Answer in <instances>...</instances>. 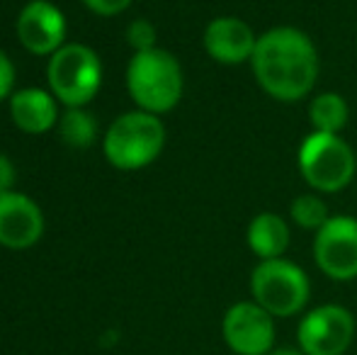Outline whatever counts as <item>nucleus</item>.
<instances>
[{
    "mask_svg": "<svg viewBox=\"0 0 357 355\" xmlns=\"http://www.w3.org/2000/svg\"><path fill=\"white\" fill-rule=\"evenodd\" d=\"M296 166L314 192L335 195L355 180L357 156L355 149L340 134L311 132L299 144Z\"/></svg>",
    "mask_w": 357,
    "mask_h": 355,
    "instance_id": "obj_4",
    "label": "nucleus"
},
{
    "mask_svg": "<svg viewBox=\"0 0 357 355\" xmlns=\"http://www.w3.org/2000/svg\"><path fill=\"white\" fill-rule=\"evenodd\" d=\"M155 42H158V29H155L153 22H149V20H134V22H129L127 44L134 49V54L155 49L158 47Z\"/></svg>",
    "mask_w": 357,
    "mask_h": 355,
    "instance_id": "obj_18",
    "label": "nucleus"
},
{
    "mask_svg": "<svg viewBox=\"0 0 357 355\" xmlns=\"http://www.w3.org/2000/svg\"><path fill=\"white\" fill-rule=\"evenodd\" d=\"M245 243L258 261L284 258L291 243V229L278 212H258L245 229Z\"/></svg>",
    "mask_w": 357,
    "mask_h": 355,
    "instance_id": "obj_14",
    "label": "nucleus"
},
{
    "mask_svg": "<svg viewBox=\"0 0 357 355\" xmlns=\"http://www.w3.org/2000/svg\"><path fill=\"white\" fill-rule=\"evenodd\" d=\"M44 236L42 207L24 192L0 195V246L27 251Z\"/></svg>",
    "mask_w": 357,
    "mask_h": 355,
    "instance_id": "obj_12",
    "label": "nucleus"
},
{
    "mask_svg": "<svg viewBox=\"0 0 357 355\" xmlns=\"http://www.w3.org/2000/svg\"><path fill=\"white\" fill-rule=\"evenodd\" d=\"M357 319L348 307L326 302L301 314L296 348L304 355H345L355 341Z\"/></svg>",
    "mask_w": 357,
    "mask_h": 355,
    "instance_id": "obj_7",
    "label": "nucleus"
},
{
    "mask_svg": "<svg viewBox=\"0 0 357 355\" xmlns=\"http://www.w3.org/2000/svg\"><path fill=\"white\" fill-rule=\"evenodd\" d=\"M229 355H236V353H229Z\"/></svg>",
    "mask_w": 357,
    "mask_h": 355,
    "instance_id": "obj_23",
    "label": "nucleus"
},
{
    "mask_svg": "<svg viewBox=\"0 0 357 355\" xmlns=\"http://www.w3.org/2000/svg\"><path fill=\"white\" fill-rule=\"evenodd\" d=\"M10 119L24 134H47L59 124V100L49 88H20L10 95Z\"/></svg>",
    "mask_w": 357,
    "mask_h": 355,
    "instance_id": "obj_13",
    "label": "nucleus"
},
{
    "mask_svg": "<svg viewBox=\"0 0 357 355\" xmlns=\"http://www.w3.org/2000/svg\"><path fill=\"white\" fill-rule=\"evenodd\" d=\"M56 127L61 142L71 149H90L98 139V122L85 107H66Z\"/></svg>",
    "mask_w": 357,
    "mask_h": 355,
    "instance_id": "obj_16",
    "label": "nucleus"
},
{
    "mask_svg": "<svg viewBox=\"0 0 357 355\" xmlns=\"http://www.w3.org/2000/svg\"><path fill=\"white\" fill-rule=\"evenodd\" d=\"M165 149V124L158 114L132 109L114 119L102 137V153L117 171H142Z\"/></svg>",
    "mask_w": 357,
    "mask_h": 355,
    "instance_id": "obj_3",
    "label": "nucleus"
},
{
    "mask_svg": "<svg viewBox=\"0 0 357 355\" xmlns=\"http://www.w3.org/2000/svg\"><path fill=\"white\" fill-rule=\"evenodd\" d=\"M314 263L333 282L357 280V219L348 214L331 217L314 234Z\"/></svg>",
    "mask_w": 357,
    "mask_h": 355,
    "instance_id": "obj_9",
    "label": "nucleus"
},
{
    "mask_svg": "<svg viewBox=\"0 0 357 355\" xmlns=\"http://www.w3.org/2000/svg\"><path fill=\"white\" fill-rule=\"evenodd\" d=\"M15 78H17V73H15L13 59L0 49V103L10 100V95L15 93Z\"/></svg>",
    "mask_w": 357,
    "mask_h": 355,
    "instance_id": "obj_19",
    "label": "nucleus"
},
{
    "mask_svg": "<svg viewBox=\"0 0 357 355\" xmlns=\"http://www.w3.org/2000/svg\"><path fill=\"white\" fill-rule=\"evenodd\" d=\"M134 0H83V5L90 10V13L100 15V17H112V15H119L132 5Z\"/></svg>",
    "mask_w": 357,
    "mask_h": 355,
    "instance_id": "obj_20",
    "label": "nucleus"
},
{
    "mask_svg": "<svg viewBox=\"0 0 357 355\" xmlns=\"http://www.w3.org/2000/svg\"><path fill=\"white\" fill-rule=\"evenodd\" d=\"M17 39L34 56H52L66 44V15L52 0H29L15 22Z\"/></svg>",
    "mask_w": 357,
    "mask_h": 355,
    "instance_id": "obj_10",
    "label": "nucleus"
},
{
    "mask_svg": "<svg viewBox=\"0 0 357 355\" xmlns=\"http://www.w3.org/2000/svg\"><path fill=\"white\" fill-rule=\"evenodd\" d=\"M127 90L137 109L151 114H165L183 100V66L168 49H149L132 56L127 66Z\"/></svg>",
    "mask_w": 357,
    "mask_h": 355,
    "instance_id": "obj_2",
    "label": "nucleus"
},
{
    "mask_svg": "<svg viewBox=\"0 0 357 355\" xmlns=\"http://www.w3.org/2000/svg\"><path fill=\"white\" fill-rule=\"evenodd\" d=\"M255 44H258V34L245 20L236 15H219L204 27L202 47L207 56L221 66L250 63Z\"/></svg>",
    "mask_w": 357,
    "mask_h": 355,
    "instance_id": "obj_11",
    "label": "nucleus"
},
{
    "mask_svg": "<svg viewBox=\"0 0 357 355\" xmlns=\"http://www.w3.org/2000/svg\"><path fill=\"white\" fill-rule=\"evenodd\" d=\"M15 180H17V171H15V163L10 161V156L0 153V195L13 192Z\"/></svg>",
    "mask_w": 357,
    "mask_h": 355,
    "instance_id": "obj_21",
    "label": "nucleus"
},
{
    "mask_svg": "<svg viewBox=\"0 0 357 355\" xmlns=\"http://www.w3.org/2000/svg\"><path fill=\"white\" fill-rule=\"evenodd\" d=\"M47 86L63 107H88L102 86V61L88 44H63L49 56Z\"/></svg>",
    "mask_w": 357,
    "mask_h": 355,
    "instance_id": "obj_6",
    "label": "nucleus"
},
{
    "mask_svg": "<svg viewBox=\"0 0 357 355\" xmlns=\"http://www.w3.org/2000/svg\"><path fill=\"white\" fill-rule=\"evenodd\" d=\"M268 355H304V353H301L299 351V348H275V351L273 353H268Z\"/></svg>",
    "mask_w": 357,
    "mask_h": 355,
    "instance_id": "obj_22",
    "label": "nucleus"
},
{
    "mask_svg": "<svg viewBox=\"0 0 357 355\" xmlns=\"http://www.w3.org/2000/svg\"><path fill=\"white\" fill-rule=\"evenodd\" d=\"M250 71L268 98L278 103H299L316 88L321 71L319 49L299 27H270L258 34Z\"/></svg>",
    "mask_w": 357,
    "mask_h": 355,
    "instance_id": "obj_1",
    "label": "nucleus"
},
{
    "mask_svg": "<svg viewBox=\"0 0 357 355\" xmlns=\"http://www.w3.org/2000/svg\"><path fill=\"white\" fill-rule=\"evenodd\" d=\"M289 219L304 232H319L326 222L331 219L328 204L324 202L319 192H304L296 195L289 202Z\"/></svg>",
    "mask_w": 357,
    "mask_h": 355,
    "instance_id": "obj_17",
    "label": "nucleus"
},
{
    "mask_svg": "<svg viewBox=\"0 0 357 355\" xmlns=\"http://www.w3.org/2000/svg\"><path fill=\"white\" fill-rule=\"evenodd\" d=\"M348 119H350V105L340 93L324 90V93L311 95V100H309L311 132L340 134L348 127Z\"/></svg>",
    "mask_w": 357,
    "mask_h": 355,
    "instance_id": "obj_15",
    "label": "nucleus"
},
{
    "mask_svg": "<svg viewBox=\"0 0 357 355\" xmlns=\"http://www.w3.org/2000/svg\"><path fill=\"white\" fill-rule=\"evenodd\" d=\"M221 336L236 355H268L275 351L278 319L253 299H241L226 309Z\"/></svg>",
    "mask_w": 357,
    "mask_h": 355,
    "instance_id": "obj_8",
    "label": "nucleus"
},
{
    "mask_svg": "<svg viewBox=\"0 0 357 355\" xmlns=\"http://www.w3.org/2000/svg\"><path fill=\"white\" fill-rule=\"evenodd\" d=\"M250 299L258 302L275 319H291L304 314L311 299V280L306 270L289 258L258 261L250 270Z\"/></svg>",
    "mask_w": 357,
    "mask_h": 355,
    "instance_id": "obj_5",
    "label": "nucleus"
}]
</instances>
